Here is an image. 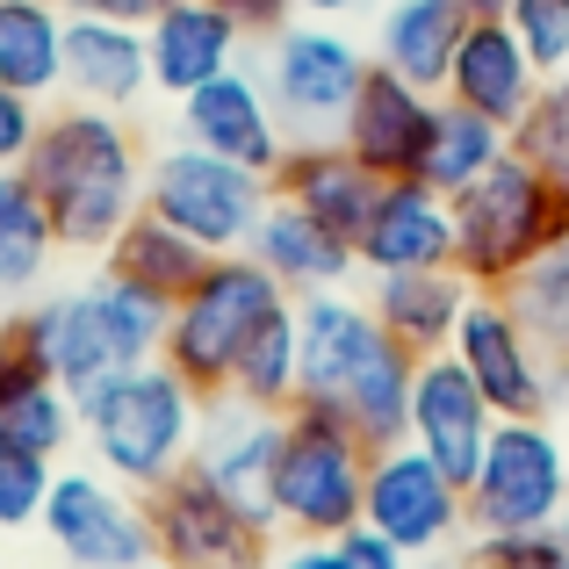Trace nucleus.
Masks as SVG:
<instances>
[{
  "instance_id": "obj_6",
  "label": "nucleus",
  "mask_w": 569,
  "mask_h": 569,
  "mask_svg": "<svg viewBox=\"0 0 569 569\" xmlns=\"http://www.w3.org/2000/svg\"><path fill=\"white\" fill-rule=\"evenodd\" d=\"M368 455L376 447L325 403H289L281 411V447L274 476H267V512L289 541H339L361 527L368 498Z\"/></svg>"
},
{
  "instance_id": "obj_20",
  "label": "nucleus",
  "mask_w": 569,
  "mask_h": 569,
  "mask_svg": "<svg viewBox=\"0 0 569 569\" xmlns=\"http://www.w3.org/2000/svg\"><path fill=\"white\" fill-rule=\"evenodd\" d=\"M274 447H281V411H260L246 397H209L202 403V432H194V469L223 490V498L267 512V476H274ZM274 519V512H267ZM281 533V527H274Z\"/></svg>"
},
{
  "instance_id": "obj_40",
  "label": "nucleus",
  "mask_w": 569,
  "mask_h": 569,
  "mask_svg": "<svg viewBox=\"0 0 569 569\" xmlns=\"http://www.w3.org/2000/svg\"><path fill=\"white\" fill-rule=\"evenodd\" d=\"M217 14H231L246 37H274L281 22H296V0H209Z\"/></svg>"
},
{
  "instance_id": "obj_48",
  "label": "nucleus",
  "mask_w": 569,
  "mask_h": 569,
  "mask_svg": "<svg viewBox=\"0 0 569 569\" xmlns=\"http://www.w3.org/2000/svg\"><path fill=\"white\" fill-rule=\"evenodd\" d=\"M138 569H173V562H159V556H152V562H138Z\"/></svg>"
},
{
  "instance_id": "obj_33",
  "label": "nucleus",
  "mask_w": 569,
  "mask_h": 569,
  "mask_svg": "<svg viewBox=\"0 0 569 569\" xmlns=\"http://www.w3.org/2000/svg\"><path fill=\"white\" fill-rule=\"evenodd\" d=\"M223 397H246V403H260V411H289L296 403V303L252 332V347H246V361H238V376H231Z\"/></svg>"
},
{
  "instance_id": "obj_15",
  "label": "nucleus",
  "mask_w": 569,
  "mask_h": 569,
  "mask_svg": "<svg viewBox=\"0 0 569 569\" xmlns=\"http://www.w3.org/2000/svg\"><path fill=\"white\" fill-rule=\"evenodd\" d=\"M181 138L202 144V152H217V159H238V167L267 173V181H274V167L296 144L289 123L274 116V94H267L260 66H231L209 87L181 94Z\"/></svg>"
},
{
  "instance_id": "obj_27",
  "label": "nucleus",
  "mask_w": 569,
  "mask_h": 569,
  "mask_svg": "<svg viewBox=\"0 0 569 569\" xmlns=\"http://www.w3.org/2000/svg\"><path fill=\"white\" fill-rule=\"evenodd\" d=\"M0 440H14L22 455L51 461V469H58V455H72V440H80V397L58 389L51 368L29 347H14L8 368H0Z\"/></svg>"
},
{
  "instance_id": "obj_14",
  "label": "nucleus",
  "mask_w": 569,
  "mask_h": 569,
  "mask_svg": "<svg viewBox=\"0 0 569 569\" xmlns=\"http://www.w3.org/2000/svg\"><path fill=\"white\" fill-rule=\"evenodd\" d=\"M37 527L72 569H138L152 562V512L130 483L101 469H51Z\"/></svg>"
},
{
  "instance_id": "obj_8",
  "label": "nucleus",
  "mask_w": 569,
  "mask_h": 569,
  "mask_svg": "<svg viewBox=\"0 0 569 569\" xmlns=\"http://www.w3.org/2000/svg\"><path fill=\"white\" fill-rule=\"evenodd\" d=\"M267 202H274L267 173L238 167V159H217L188 138H173L167 152L144 159V209L167 217L173 231H188L202 252H246Z\"/></svg>"
},
{
  "instance_id": "obj_19",
  "label": "nucleus",
  "mask_w": 569,
  "mask_h": 569,
  "mask_svg": "<svg viewBox=\"0 0 569 569\" xmlns=\"http://www.w3.org/2000/svg\"><path fill=\"white\" fill-rule=\"evenodd\" d=\"M548 72L527 58V43L512 37V22L505 14H490V22H469L455 43V66H447V101H461V109L490 116V123L519 130V116L533 109V94H541Z\"/></svg>"
},
{
  "instance_id": "obj_2",
  "label": "nucleus",
  "mask_w": 569,
  "mask_h": 569,
  "mask_svg": "<svg viewBox=\"0 0 569 569\" xmlns=\"http://www.w3.org/2000/svg\"><path fill=\"white\" fill-rule=\"evenodd\" d=\"M22 173L43 194L66 252H101L144 209V144L123 109H87V101L43 109Z\"/></svg>"
},
{
  "instance_id": "obj_24",
  "label": "nucleus",
  "mask_w": 569,
  "mask_h": 569,
  "mask_svg": "<svg viewBox=\"0 0 569 569\" xmlns=\"http://www.w3.org/2000/svg\"><path fill=\"white\" fill-rule=\"evenodd\" d=\"M152 87L138 22H101V14H66V94L87 109H130Z\"/></svg>"
},
{
  "instance_id": "obj_34",
  "label": "nucleus",
  "mask_w": 569,
  "mask_h": 569,
  "mask_svg": "<svg viewBox=\"0 0 569 569\" xmlns=\"http://www.w3.org/2000/svg\"><path fill=\"white\" fill-rule=\"evenodd\" d=\"M512 152H519V159H533L548 181H562V188H569V72L541 80L533 109L519 116V130H512Z\"/></svg>"
},
{
  "instance_id": "obj_18",
  "label": "nucleus",
  "mask_w": 569,
  "mask_h": 569,
  "mask_svg": "<svg viewBox=\"0 0 569 569\" xmlns=\"http://www.w3.org/2000/svg\"><path fill=\"white\" fill-rule=\"evenodd\" d=\"M361 274H411V267H455V202L426 181H382L353 238Z\"/></svg>"
},
{
  "instance_id": "obj_10",
  "label": "nucleus",
  "mask_w": 569,
  "mask_h": 569,
  "mask_svg": "<svg viewBox=\"0 0 569 569\" xmlns=\"http://www.w3.org/2000/svg\"><path fill=\"white\" fill-rule=\"evenodd\" d=\"M260 43H267L260 80L274 94V116L289 123V138H339V123H347V109H353V94H361L376 58L339 22H310V14L281 22Z\"/></svg>"
},
{
  "instance_id": "obj_29",
  "label": "nucleus",
  "mask_w": 569,
  "mask_h": 569,
  "mask_svg": "<svg viewBox=\"0 0 569 569\" xmlns=\"http://www.w3.org/2000/svg\"><path fill=\"white\" fill-rule=\"evenodd\" d=\"M0 87L66 94V8L58 0H0Z\"/></svg>"
},
{
  "instance_id": "obj_50",
  "label": "nucleus",
  "mask_w": 569,
  "mask_h": 569,
  "mask_svg": "<svg viewBox=\"0 0 569 569\" xmlns=\"http://www.w3.org/2000/svg\"><path fill=\"white\" fill-rule=\"evenodd\" d=\"M469 569H483V562H469Z\"/></svg>"
},
{
  "instance_id": "obj_38",
  "label": "nucleus",
  "mask_w": 569,
  "mask_h": 569,
  "mask_svg": "<svg viewBox=\"0 0 569 569\" xmlns=\"http://www.w3.org/2000/svg\"><path fill=\"white\" fill-rule=\"evenodd\" d=\"M37 130H43V101L0 87V173H14L29 152H37Z\"/></svg>"
},
{
  "instance_id": "obj_3",
  "label": "nucleus",
  "mask_w": 569,
  "mask_h": 569,
  "mask_svg": "<svg viewBox=\"0 0 569 569\" xmlns=\"http://www.w3.org/2000/svg\"><path fill=\"white\" fill-rule=\"evenodd\" d=\"M167 310L159 296L130 289L123 274H87L80 289L51 296V303L22 310L14 325V347H29L43 368H51L58 389H72V397H87L101 376H116V368H138V361H159V339H167Z\"/></svg>"
},
{
  "instance_id": "obj_16",
  "label": "nucleus",
  "mask_w": 569,
  "mask_h": 569,
  "mask_svg": "<svg viewBox=\"0 0 569 569\" xmlns=\"http://www.w3.org/2000/svg\"><path fill=\"white\" fill-rule=\"evenodd\" d=\"M432 123H440V94H426V87L368 66L347 123H339V144H347L368 173H382V181H418V173H426Z\"/></svg>"
},
{
  "instance_id": "obj_7",
  "label": "nucleus",
  "mask_w": 569,
  "mask_h": 569,
  "mask_svg": "<svg viewBox=\"0 0 569 569\" xmlns=\"http://www.w3.org/2000/svg\"><path fill=\"white\" fill-rule=\"evenodd\" d=\"M562 231H569V188L548 181L519 152H505L476 188L455 194V267L476 289H505Z\"/></svg>"
},
{
  "instance_id": "obj_4",
  "label": "nucleus",
  "mask_w": 569,
  "mask_h": 569,
  "mask_svg": "<svg viewBox=\"0 0 569 569\" xmlns=\"http://www.w3.org/2000/svg\"><path fill=\"white\" fill-rule=\"evenodd\" d=\"M194 432H202V397L167 361L116 368L80 397V440L94 455V469L130 483L138 498H152L167 476L188 469Z\"/></svg>"
},
{
  "instance_id": "obj_5",
  "label": "nucleus",
  "mask_w": 569,
  "mask_h": 569,
  "mask_svg": "<svg viewBox=\"0 0 569 569\" xmlns=\"http://www.w3.org/2000/svg\"><path fill=\"white\" fill-rule=\"evenodd\" d=\"M289 303H296V296L281 289L252 252H217V260L194 274V289L167 310L159 361H167L173 376L209 403V397L231 389L238 361H246V347H252V332H260L267 318H281Z\"/></svg>"
},
{
  "instance_id": "obj_23",
  "label": "nucleus",
  "mask_w": 569,
  "mask_h": 569,
  "mask_svg": "<svg viewBox=\"0 0 569 569\" xmlns=\"http://www.w3.org/2000/svg\"><path fill=\"white\" fill-rule=\"evenodd\" d=\"M476 281L461 267H411V274H368V310L382 318V332L403 353L432 361V353L455 347V325L469 310Z\"/></svg>"
},
{
  "instance_id": "obj_13",
  "label": "nucleus",
  "mask_w": 569,
  "mask_h": 569,
  "mask_svg": "<svg viewBox=\"0 0 569 569\" xmlns=\"http://www.w3.org/2000/svg\"><path fill=\"white\" fill-rule=\"evenodd\" d=\"M361 527H376L382 541H397L403 556H447L469 533V498L461 483L426 455V447L397 440L368 455V498H361Z\"/></svg>"
},
{
  "instance_id": "obj_45",
  "label": "nucleus",
  "mask_w": 569,
  "mask_h": 569,
  "mask_svg": "<svg viewBox=\"0 0 569 569\" xmlns=\"http://www.w3.org/2000/svg\"><path fill=\"white\" fill-rule=\"evenodd\" d=\"M418 569H469V548H447V556H418Z\"/></svg>"
},
{
  "instance_id": "obj_35",
  "label": "nucleus",
  "mask_w": 569,
  "mask_h": 569,
  "mask_svg": "<svg viewBox=\"0 0 569 569\" xmlns=\"http://www.w3.org/2000/svg\"><path fill=\"white\" fill-rule=\"evenodd\" d=\"M505 22H512V37L527 43V58L548 72V80L569 72V0H512Z\"/></svg>"
},
{
  "instance_id": "obj_47",
  "label": "nucleus",
  "mask_w": 569,
  "mask_h": 569,
  "mask_svg": "<svg viewBox=\"0 0 569 569\" xmlns=\"http://www.w3.org/2000/svg\"><path fill=\"white\" fill-rule=\"evenodd\" d=\"M562 447H569V403H562Z\"/></svg>"
},
{
  "instance_id": "obj_46",
  "label": "nucleus",
  "mask_w": 569,
  "mask_h": 569,
  "mask_svg": "<svg viewBox=\"0 0 569 569\" xmlns=\"http://www.w3.org/2000/svg\"><path fill=\"white\" fill-rule=\"evenodd\" d=\"M8 353H14V325L0 318V368H8Z\"/></svg>"
},
{
  "instance_id": "obj_11",
  "label": "nucleus",
  "mask_w": 569,
  "mask_h": 569,
  "mask_svg": "<svg viewBox=\"0 0 569 569\" xmlns=\"http://www.w3.org/2000/svg\"><path fill=\"white\" fill-rule=\"evenodd\" d=\"M144 512H152V556L173 569H267L274 562V519L223 498L194 461L144 498Z\"/></svg>"
},
{
  "instance_id": "obj_43",
  "label": "nucleus",
  "mask_w": 569,
  "mask_h": 569,
  "mask_svg": "<svg viewBox=\"0 0 569 569\" xmlns=\"http://www.w3.org/2000/svg\"><path fill=\"white\" fill-rule=\"evenodd\" d=\"M368 0H296V14H310V22H347V14H361Z\"/></svg>"
},
{
  "instance_id": "obj_1",
  "label": "nucleus",
  "mask_w": 569,
  "mask_h": 569,
  "mask_svg": "<svg viewBox=\"0 0 569 569\" xmlns=\"http://www.w3.org/2000/svg\"><path fill=\"white\" fill-rule=\"evenodd\" d=\"M418 353L382 332V318L347 289L296 296V403L339 411L368 447H397L411 426Z\"/></svg>"
},
{
  "instance_id": "obj_17",
  "label": "nucleus",
  "mask_w": 569,
  "mask_h": 569,
  "mask_svg": "<svg viewBox=\"0 0 569 569\" xmlns=\"http://www.w3.org/2000/svg\"><path fill=\"white\" fill-rule=\"evenodd\" d=\"M490 432H498V411H490V397L469 382V368L455 361V353H432V361H418V382H411V426H403V440L426 447L432 461H440L455 483H469L476 461H483Z\"/></svg>"
},
{
  "instance_id": "obj_49",
  "label": "nucleus",
  "mask_w": 569,
  "mask_h": 569,
  "mask_svg": "<svg viewBox=\"0 0 569 569\" xmlns=\"http://www.w3.org/2000/svg\"><path fill=\"white\" fill-rule=\"evenodd\" d=\"M556 527H562V533H569V505H562V519H556Z\"/></svg>"
},
{
  "instance_id": "obj_39",
  "label": "nucleus",
  "mask_w": 569,
  "mask_h": 569,
  "mask_svg": "<svg viewBox=\"0 0 569 569\" xmlns=\"http://www.w3.org/2000/svg\"><path fill=\"white\" fill-rule=\"evenodd\" d=\"M339 562H347V569H418L397 541H382L376 527H347V533H339Z\"/></svg>"
},
{
  "instance_id": "obj_26",
  "label": "nucleus",
  "mask_w": 569,
  "mask_h": 569,
  "mask_svg": "<svg viewBox=\"0 0 569 569\" xmlns=\"http://www.w3.org/2000/svg\"><path fill=\"white\" fill-rule=\"evenodd\" d=\"M461 29H469V14H461L455 0H382L368 58H376L382 72H397V80L440 94V87H447V66H455Z\"/></svg>"
},
{
  "instance_id": "obj_31",
  "label": "nucleus",
  "mask_w": 569,
  "mask_h": 569,
  "mask_svg": "<svg viewBox=\"0 0 569 569\" xmlns=\"http://www.w3.org/2000/svg\"><path fill=\"white\" fill-rule=\"evenodd\" d=\"M505 152H512V130L440 94V123H432L426 173H418V181H426V188H440L447 202H455V194H461V188H476V181H483V173L498 167Z\"/></svg>"
},
{
  "instance_id": "obj_42",
  "label": "nucleus",
  "mask_w": 569,
  "mask_h": 569,
  "mask_svg": "<svg viewBox=\"0 0 569 569\" xmlns=\"http://www.w3.org/2000/svg\"><path fill=\"white\" fill-rule=\"evenodd\" d=\"M267 569H347V562H339V541H289V548H274Z\"/></svg>"
},
{
  "instance_id": "obj_37",
  "label": "nucleus",
  "mask_w": 569,
  "mask_h": 569,
  "mask_svg": "<svg viewBox=\"0 0 569 569\" xmlns=\"http://www.w3.org/2000/svg\"><path fill=\"white\" fill-rule=\"evenodd\" d=\"M43 490H51V461L0 440V527H29L43 512Z\"/></svg>"
},
{
  "instance_id": "obj_12",
  "label": "nucleus",
  "mask_w": 569,
  "mask_h": 569,
  "mask_svg": "<svg viewBox=\"0 0 569 569\" xmlns=\"http://www.w3.org/2000/svg\"><path fill=\"white\" fill-rule=\"evenodd\" d=\"M455 353L461 368H469V382L490 397V411L498 418H548V411H562V389H569V368L562 361H548L541 353V339L519 325V310L505 303L498 289H476L469 296V310H461V325H455Z\"/></svg>"
},
{
  "instance_id": "obj_36",
  "label": "nucleus",
  "mask_w": 569,
  "mask_h": 569,
  "mask_svg": "<svg viewBox=\"0 0 569 569\" xmlns=\"http://www.w3.org/2000/svg\"><path fill=\"white\" fill-rule=\"evenodd\" d=\"M469 562L483 569H569V533L562 527H533V533H476Z\"/></svg>"
},
{
  "instance_id": "obj_32",
  "label": "nucleus",
  "mask_w": 569,
  "mask_h": 569,
  "mask_svg": "<svg viewBox=\"0 0 569 569\" xmlns=\"http://www.w3.org/2000/svg\"><path fill=\"white\" fill-rule=\"evenodd\" d=\"M498 296L519 310V325L541 339L548 361H562V368H569V231L556 238V246L533 252V260L519 267V274L505 281Z\"/></svg>"
},
{
  "instance_id": "obj_22",
  "label": "nucleus",
  "mask_w": 569,
  "mask_h": 569,
  "mask_svg": "<svg viewBox=\"0 0 569 569\" xmlns=\"http://www.w3.org/2000/svg\"><path fill=\"white\" fill-rule=\"evenodd\" d=\"M274 194L296 202L303 217L332 223V231L353 246L361 223H368V209H376V194H382V173H368L339 138H296L289 159L274 167Z\"/></svg>"
},
{
  "instance_id": "obj_41",
  "label": "nucleus",
  "mask_w": 569,
  "mask_h": 569,
  "mask_svg": "<svg viewBox=\"0 0 569 569\" xmlns=\"http://www.w3.org/2000/svg\"><path fill=\"white\" fill-rule=\"evenodd\" d=\"M58 8H66V14H101V22H138L144 29L167 0H58Z\"/></svg>"
},
{
  "instance_id": "obj_44",
  "label": "nucleus",
  "mask_w": 569,
  "mask_h": 569,
  "mask_svg": "<svg viewBox=\"0 0 569 569\" xmlns=\"http://www.w3.org/2000/svg\"><path fill=\"white\" fill-rule=\"evenodd\" d=\"M455 8L469 14V22H490V14H505V8H512V0H455Z\"/></svg>"
},
{
  "instance_id": "obj_9",
  "label": "nucleus",
  "mask_w": 569,
  "mask_h": 569,
  "mask_svg": "<svg viewBox=\"0 0 569 569\" xmlns=\"http://www.w3.org/2000/svg\"><path fill=\"white\" fill-rule=\"evenodd\" d=\"M469 498V533H533L556 527L569 505V447L548 418H498L476 476L461 483Z\"/></svg>"
},
{
  "instance_id": "obj_30",
  "label": "nucleus",
  "mask_w": 569,
  "mask_h": 569,
  "mask_svg": "<svg viewBox=\"0 0 569 569\" xmlns=\"http://www.w3.org/2000/svg\"><path fill=\"white\" fill-rule=\"evenodd\" d=\"M58 231H51V209H43V194L29 188V173H0V303L8 296H29L43 274H51L58 260Z\"/></svg>"
},
{
  "instance_id": "obj_21",
  "label": "nucleus",
  "mask_w": 569,
  "mask_h": 569,
  "mask_svg": "<svg viewBox=\"0 0 569 569\" xmlns=\"http://www.w3.org/2000/svg\"><path fill=\"white\" fill-rule=\"evenodd\" d=\"M246 29L231 14H217L209 0H167V8L144 22V58H152V87L159 94H194L209 87L217 72L246 66Z\"/></svg>"
},
{
  "instance_id": "obj_28",
  "label": "nucleus",
  "mask_w": 569,
  "mask_h": 569,
  "mask_svg": "<svg viewBox=\"0 0 569 569\" xmlns=\"http://www.w3.org/2000/svg\"><path fill=\"white\" fill-rule=\"evenodd\" d=\"M209 260H217V252H202L188 231H173L167 217H152V209H138V217H130L123 231L101 246V267H109V274H123L130 289L159 296V303H181Z\"/></svg>"
},
{
  "instance_id": "obj_25",
  "label": "nucleus",
  "mask_w": 569,
  "mask_h": 569,
  "mask_svg": "<svg viewBox=\"0 0 569 569\" xmlns=\"http://www.w3.org/2000/svg\"><path fill=\"white\" fill-rule=\"evenodd\" d=\"M252 260L267 267V274L281 281L289 296H310V289H339L347 274H361V260H353V246L332 231V223H318V217H303L296 202H267L260 209V223H252Z\"/></svg>"
}]
</instances>
